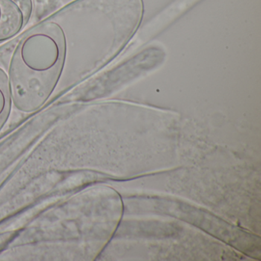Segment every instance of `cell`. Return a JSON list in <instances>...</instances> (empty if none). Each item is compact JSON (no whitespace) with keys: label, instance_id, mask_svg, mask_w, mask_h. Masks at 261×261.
I'll return each instance as SVG.
<instances>
[{"label":"cell","instance_id":"2","mask_svg":"<svg viewBox=\"0 0 261 261\" xmlns=\"http://www.w3.org/2000/svg\"><path fill=\"white\" fill-rule=\"evenodd\" d=\"M33 0H0V43L16 37L33 17Z\"/></svg>","mask_w":261,"mask_h":261},{"label":"cell","instance_id":"3","mask_svg":"<svg viewBox=\"0 0 261 261\" xmlns=\"http://www.w3.org/2000/svg\"><path fill=\"white\" fill-rule=\"evenodd\" d=\"M13 107L8 73L4 67L0 66V133L7 125Z\"/></svg>","mask_w":261,"mask_h":261},{"label":"cell","instance_id":"1","mask_svg":"<svg viewBox=\"0 0 261 261\" xmlns=\"http://www.w3.org/2000/svg\"><path fill=\"white\" fill-rule=\"evenodd\" d=\"M143 14L142 0H74L29 29L7 69L14 108L36 112L98 74L129 43Z\"/></svg>","mask_w":261,"mask_h":261}]
</instances>
